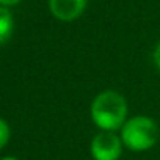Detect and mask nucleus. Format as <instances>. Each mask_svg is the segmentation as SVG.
<instances>
[{
  "instance_id": "nucleus-3",
  "label": "nucleus",
  "mask_w": 160,
  "mask_h": 160,
  "mask_svg": "<svg viewBox=\"0 0 160 160\" xmlns=\"http://www.w3.org/2000/svg\"><path fill=\"white\" fill-rule=\"evenodd\" d=\"M122 140L115 132L98 133L90 146L91 157L94 160H119L122 155Z\"/></svg>"
},
{
  "instance_id": "nucleus-4",
  "label": "nucleus",
  "mask_w": 160,
  "mask_h": 160,
  "mask_svg": "<svg viewBox=\"0 0 160 160\" xmlns=\"http://www.w3.org/2000/svg\"><path fill=\"white\" fill-rule=\"evenodd\" d=\"M87 0H49V10L58 21L71 22L83 14Z\"/></svg>"
},
{
  "instance_id": "nucleus-9",
  "label": "nucleus",
  "mask_w": 160,
  "mask_h": 160,
  "mask_svg": "<svg viewBox=\"0 0 160 160\" xmlns=\"http://www.w3.org/2000/svg\"><path fill=\"white\" fill-rule=\"evenodd\" d=\"M0 160H19L18 157H14V155H5V157H2Z\"/></svg>"
},
{
  "instance_id": "nucleus-6",
  "label": "nucleus",
  "mask_w": 160,
  "mask_h": 160,
  "mask_svg": "<svg viewBox=\"0 0 160 160\" xmlns=\"http://www.w3.org/2000/svg\"><path fill=\"white\" fill-rule=\"evenodd\" d=\"M11 138V129L5 119L0 118V151H2Z\"/></svg>"
},
{
  "instance_id": "nucleus-5",
  "label": "nucleus",
  "mask_w": 160,
  "mask_h": 160,
  "mask_svg": "<svg viewBox=\"0 0 160 160\" xmlns=\"http://www.w3.org/2000/svg\"><path fill=\"white\" fill-rule=\"evenodd\" d=\"M14 32V19L8 8L0 7V46L10 41Z\"/></svg>"
},
{
  "instance_id": "nucleus-7",
  "label": "nucleus",
  "mask_w": 160,
  "mask_h": 160,
  "mask_svg": "<svg viewBox=\"0 0 160 160\" xmlns=\"http://www.w3.org/2000/svg\"><path fill=\"white\" fill-rule=\"evenodd\" d=\"M152 58H154V63H155L157 69L160 71V41H158V44H157V46H155V49H154Z\"/></svg>"
},
{
  "instance_id": "nucleus-8",
  "label": "nucleus",
  "mask_w": 160,
  "mask_h": 160,
  "mask_svg": "<svg viewBox=\"0 0 160 160\" xmlns=\"http://www.w3.org/2000/svg\"><path fill=\"white\" fill-rule=\"evenodd\" d=\"M21 0H0V7H5V8H10V7H16Z\"/></svg>"
},
{
  "instance_id": "nucleus-1",
  "label": "nucleus",
  "mask_w": 160,
  "mask_h": 160,
  "mask_svg": "<svg viewBox=\"0 0 160 160\" xmlns=\"http://www.w3.org/2000/svg\"><path fill=\"white\" fill-rule=\"evenodd\" d=\"M90 113L98 129L102 132H116L121 130L126 124L129 107L122 94L107 90L93 99Z\"/></svg>"
},
{
  "instance_id": "nucleus-2",
  "label": "nucleus",
  "mask_w": 160,
  "mask_h": 160,
  "mask_svg": "<svg viewBox=\"0 0 160 160\" xmlns=\"http://www.w3.org/2000/svg\"><path fill=\"white\" fill-rule=\"evenodd\" d=\"M158 126L149 116H133L126 121L121 129L124 148L132 152H144L155 146L158 140Z\"/></svg>"
}]
</instances>
